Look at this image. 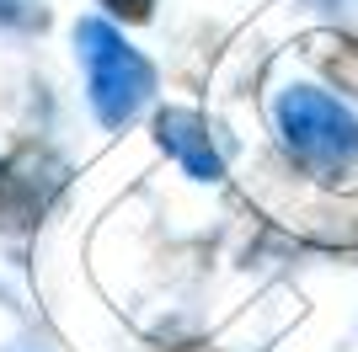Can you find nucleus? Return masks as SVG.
<instances>
[{"label":"nucleus","mask_w":358,"mask_h":352,"mask_svg":"<svg viewBox=\"0 0 358 352\" xmlns=\"http://www.w3.org/2000/svg\"><path fill=\"white\" fill-rule=\"evenodd\" d=\"M43 214V187L38 176H27L16 161L0 166V230H22Z\"/></svg>","instance_id":"nucleus-4"},{"label":"nucleus","mask_w":358,"mask_h":352,"mask_svg":"<svg viewBox=\"0 0 358 352\" xmlns=\"http://www.w3.org/2000/svg\"><path fill=\"white\" fill-rule=\"evenodd\" d=\"M102 6H113V11H123V16H150V6H155V0H102Z\"/></svg>","instance_id":"nucleus-6"},{"label":"nucleus","mask_w":358,"mask_h":352,"mask_svg":"<svg viewBox=\"0 0 358 352\" xmlns=\"http://www.w3.org/2000/svg\"><path fill=\"white\" fill-rule=\"evenodd\" d=\"M155 139H161V145L198 176V182H220V176H224V161L214 155L209 123H203V117H193V112H161V117H155Z\"/></svg>","instance_id":"nucleus-3"},{"label":"nucleus","mask_w":358,"mask_h":352,"mask_svg":"<svg viewBox=\"0 0 358 352\" xmlns=\"http://www.w3.org/2000/svg\"><path fill=\"white\" fill-rule=\"evenodd\" d=\"M75 48H80V64H86V91H91V107L107 129H118L139 107L150 102L155 91V70L139 48L123 43V32L102 16H86L75 27Z\"/></svg>","instance_id":"nucleus-1"},{"label":"nucleus","mask_w":358,"mask_h":352,"mask_svg":"<svg viewBox=\"0 0 358 352\" xmlns=\"http://www.w3.org/2000/svg\"><path fill=\"white\" fill-rule=\"evenodd\" d=\"M278 133L294 161L315 176H348L358 166V123L331 102L327 91L294 86L278 96Z\"/></svg>","instance_id":"nucleus-2"},{"label":"nucleus","mask_w":358,"mask_h":352,"mask_svg":"<svg viewBox=\"0 0 358 352\" xmlns=\"http://www.w3.org/2000/svg\"><path fill=\"white\" fill-rule=\"evenodd\" d=\"M32 16H38L32 0H0V22H6V27H22V22H32Z\"/></svg>","instance_id":"nucleus-5"},{"label":"nucleus","mask_w":358,"mask_h":352,"mask_svg":"<svg viewBox=\"0 0 358 352\" xmlns=\"http://www.w3.org/2000/svg\"><path fill=\"white\" fill-rule=\"evenodd\" d=\"M331 70L343 75V80H353V86H358V54H353V48H348V54H337V59H331Z\"/></svg>","instance_id":"nucleus-7"}]
</instances>
